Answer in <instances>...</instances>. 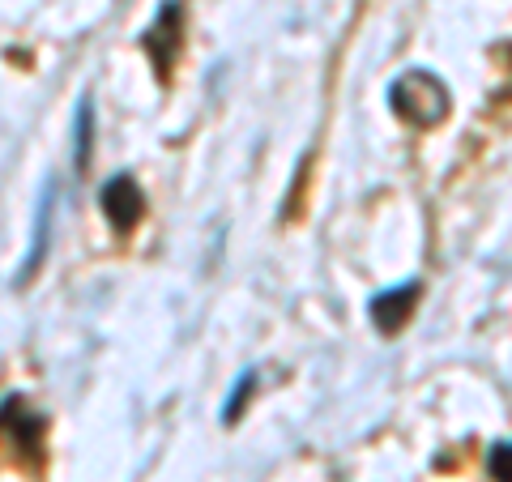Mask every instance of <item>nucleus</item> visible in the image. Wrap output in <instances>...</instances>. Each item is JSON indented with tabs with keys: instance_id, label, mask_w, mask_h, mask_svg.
<instances>
[{
	"instance_id": "1",
	"label": "nucleus",
	"mask_w": 512,
	"mask_h": 482,
	"mask_svg": "<svg viewBox=\"0 0 512 482\" xmlns=\"http://www.w3.org/2000/svg\"><path fill=\"white\" fill-rule=\"evenodd\" d=\"M393 99V111L402 116L406 124L414 128H436L448 120V107H453V99H448V86L440 82L436 73H423V69H410L393 82L389 90Z\"/></svg>"
},
{
	"instance_id": "2",
	"label": "nucleus",
	"mask_w": 512,
	"mask_h": 482,
	"mask_svg": "<svg viewBox=\"0 0 512 482\" xmlns=\"http://www.w3.org/2000/svg\"><path fill=\"white\" fill-rule=\"evenodd\" d=\"M99 205H103L107 222L120 235H128L141 218H146V192H141V184L133 180V175H111V180L103 184V192H99Z\"/></svg>"
},
{
	"instance_id": "3",
	"label": "nucleus",
	"mask_w": 512,
	"mask_h": 482,
	"mask_svg": "<svg viewBox=\"0 0 512 482\" xmlns=\"http://www.w3.org/2000/svg\"><path fill=\"white\" fill-rule=\"evenodd\" d=\"M43 431H47V419L39 410H30L22 397H5V436L13 444V453H18V461H39Z\"/></svg>"
},
{
	"instance_id": "4",
	"label": "nucleus",
	"mask_w": 512,
	"mask_h": 482,
	"mask_svg": "<svg viewBox=\"0 0 512 482\" xmlns=\"http://www.w3.org/2000/svg\"><path fill=\"white\" fill-rule=\"evenodd\" d=\"M146 52L154 56L163 77L175 69V60H180V52H184V9L175 5V0H167V5L158 9V18H154L150 35H146Z\"/></svg>"
},
{
	"instance_id": "5",
	"label": "nucleus",
	"mask_w": 512,
	"mask_h": 482,
	"mask_svg": "<svg viewBox=\"0 0 512 482\" xmlns=\"http://www.w3.org/2000/svg\"><path fill=\"white\" fill-rule=\"evenodd\" d=\"M414 303H419V282H402V286H393V291H380L367 303V316H372V325L380 333H397L410 320Z\"/></svg>"
},
{
	"instance_id": "6",
	"label": "nucleus",
	"mask_w": 512,
	"mask_h": 482,
	"mask_svg": "<svg viewBox=\"0 0 512 482\" xmlns=\"http://www.w3.org/2000/svg\"><path fill=\"white\" fill-rule=\"evenodd\" d=\"M52 197H56V184H43V197H39V210H35V235H30V252L22 261L18 282H30L35 269L43 265V252H47V222H52Z\"/></svg>"
},
{
	"instance_id": "7",
	"label": "nucleus",
	"mask_w": 512,
	"mask_h": 482,
	"mask_svg": "<svg viewBox=\"0 0 512 482\" xmlns=\"http://www.w3.org/2000/svg\"><path fill=\"white\" fill-rule=\"evenodd\" d=\"M90 133H94V103L82 99V107H77V146H73L77 171H86V163H90Z\"/></svg>"
},
{
	"instance_id": "8",
	"label": "nucleus",
	"mask_w": 512,
	"mask_h": 482,
	"mask_svg": "<svg viewBox=\"0 0 512 482\" xmlns=\"http://www.w3.org/2000/svg\"><path fill=\"white\" fill-rule=\"evenodd\" d=\"M252 384H256V372H239L235 389H231V397H227V406H222V423H239V414H244V406H248Z\"/></svg>"
},
{
	"instance_id": "9",
	"label": "nucleus",
	"mask_w": 512,
	"mask_h": 482,
	"mask_svg": "<svg viewBox=\"0 0 512 482\" xmlns=\"http://www.w3.org/2000/svg\"><path fill=\"white\" fill-rule=\"evenodd\" d=\"M487 470L495 482H512V440L491 444V457H487Z\"/></svg>"
}]
</instances>
